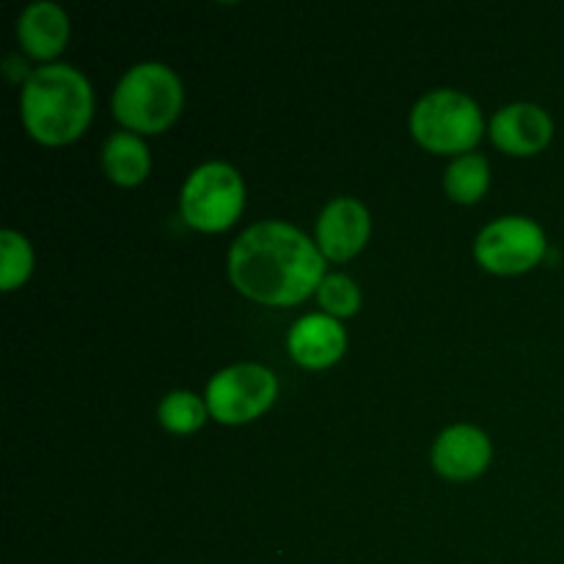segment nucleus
<instances>
[{
	"instance_id": "obj_1",
	"label": "nucleus",
	"mask_w": 564,
	"mask_h": 564,
	"mask_svg": "<svg viewBox=\"0 0 564 564\" xmlns=\"http://www.w3.org/2000/svg\"><path fill=\"white\" fill-rule=\"evenodd\" d=\"M226 268L240 295L273 308L297 306L308 295H317V286L328 275L314 237L279 218L242 229L231 242Z\"/></svg>"
},
{
	"instance_id": "obj_2",
	"label": "nucleus",
	"mask_w": 564,
	"mask_h": 564,
	"mask_svg": "<svg viewBox=\"0 0 564 564\" xmlns=\"http://www.w3.org/2000/svg\"><path fill=\"white\" fill-rule=\"evenodd\" d=\"M20 116L28 135L42 147H66L94 119V86L77 66L55 61L28 75L20 91Z\"/></svg>"
},
{
	"instance_id": "obj_3",
	"label": "nucleus",
	"mask_w": 564,
	"mask_h": 564,
	"mask_svg": "<svg viewBox=\"0 0 564 564\" xmlns=\"http://www.w3.org/2000/svg\"><path fill=\"white\" fill-rule=\"evenodd\" d=\"M110 108L124 130L158 135L180 119L185 108V86L163 61H138L116 83Z\"/></svg>"
},
{
	"instance_id": "obj_4",
	"label": "nucleus",
	"mask_w": 564,
	"mask_h": 564,
	"mask_svg": "<svg viewBox=\"0 0 564 564\" xmlns=\"http://www.w3.org/2000/svg\"><path fill=\"white\" fill-rule=\"evenodd\" d=\"M408 127L419 147L433 154L474 152L485 135V116L477 99L457 88H433L413 102Z\"/></svg>"
},
{
	"instance_id": "obj_5",
	"label": "nucleus",
	"mask_w": 564,
	"mask_h": 564,
	"mask_svg": "<svg viewBox=\"0 0 564 564\" xmlns=\"http://www.w3.org/2000/svg\"><path fill=\"white\" fill-rule=\"evenodd\" d=\"M246 209V180L224 160H207L187 174L180 191V213L191 229L218 235L231 229Z\"/></svg>"
},
{
	"instance_id": "obj_6",
	"label": "nucleus",
	"mask_w": 564,
	"mask_h": 564,
	"mask_svg": "<svg viewBox=\"0 0 564 564\" xmlns=\"http://www.w3.org/2000/svg\"><path fill=\"white\" fill-rule=\"evenodd\" d=\"M279 397V378L270 367L253 361L231 364L215 372L204 389L209 419L226 427L257 422L273 408Z\"/></svg>"
},
{
	"instance_id": "obj_7",
	"label": "nucleus",
	"mask_w": 564,
	"mask_h": 564,
	"mask_svg": "<svg viewBox=\"0 0 564 564\" xmlns=\"http://www.w3.org/2000/svg\"><path fill=\"white\" fill-rule=\"evenodd\" d=\"M549 253L545 229L529 215H501L485 224L474 240V259L496 275H521Z\"/></svg>"
},
{
	"instance_id": "obj_8",
	"label": "nucleus",
	"mask_w": 564,
	"mask_h": 564,
	"mask_svg": "<svg viewBox=\"0 0 564 564\" xmlns=\"http://www.w3.org/2000/svg\"><path fill=\"white\" fill-rule=\"evenodd\" d=\"M372 237V215L361 198L336 196L314 224V242L325 262H347L367 248Z\"/></svg>"
},
{
	"instance_id": "obj_9",
	"label": "nucleus",
	"mask_w": 564,
	"mask_h": 564,
	"mask_svg": "<svg viewBox=\"0 0 564 564\" xmlns=\"http://www.w3.org/2000/svg\"><path fill=\"white\" fill-rule=\"evenodd\" d=\"M430 460L444 479L468 482L488 471L490 460H494V441L477 424H449L433 441Z\"/></svg>"
},
{
	"instance_id": "obj_10",
	"label": "nucleus",
	"mask_w": 564,
	"mask_h": 564,
	"mask_svg": "<svg viewBox=\"0 0 564 564\" xmlns=\"http://www.w3.org/2000/svg\"><path fill=\"white\" fill-rule=\"evenodd\" d=\"M488 135L501 152L532 158L554 141V119L538 102H510L490 116Z\"/></svg>"
},
{
	"instance_id": "obj_11",
	"label": "nucleus",
	"mask_w": 564,
	"mask_h": 564,
	"mask_svg": "<svg viewBox=\"0 0 564 564\" xmlns=\"http://www.w3.org/2000/svg\"><path fill=\"white\" fill-rule=\"evenodd\" d=\"M286 352L303 369H328L347 352V330L341 319L325 312L303 314L286 330Z\"/></svg>"
},
{
	"instance_id": "obj_12",
	"label": "nucleus",
	"mask_w": 564,
	"mask_h": 564,
	"mask_svg": "<svg viewBox=\"0 0 564 564\" xmlns=\"http://www.w3.org/2000/svg\"><path fill=\"white\" fill-rule=\"evenodd\" d=\"M72 36V20L55 0H33L17 17V42L28 58L55 64Z\"/></svg>"
},
{
	"instance_id": "obj_13",
	"label": "nucleus",
	"mask_w": 564,
	"mask_h": 564,
	"mask_svg": "<svg viewBox=\"0 0 564 564\" xmlns=\"http://www.w3.org/2000/svg\"><path fill=\"white\" fill-rule=\"evenodd\" d=\"M99 160H102L105 176L119 187H138L152 174V152L147 141L130 130L110 132L102 143Z\"/></svg>"
},
{
	"instance_id": "obj_14",
	"label": "nucleus",
	"mask_w": 564,
	"mask_h": 564,
	"mask_svg": "<svg viewBox=\"0 0 564 564\" xmlns=\"http://www.w3.org/2000/svg\"><path fill=\"white\" fill-rule=\"evenodd\" d=\"M490 187V163L485 154L466 152L452 158L444 171V191L455 204H477Z\"/></svg>"
},
{
	"instance_id": "obj_15",
	"label": "nucleus",
	"mask_w": 564,
	"mask_h": 564,
	"mask_svg": "<svg viewBox=\"0 0 564 564\" xmlns=\"http://www.w3.org/2000/svg\"><path fill=\"white\" fill-rule=\"evenodd\" d=\"M209 408L204 397L191 389H174L160 400L158 422L171 435H191L207 424Z\"/></svg>"
},
{
	"instance_id": "obj_16",
	"label": "nucleus",
	"mask_w": 564,
	"mask_h": 564,
	"mask_svg": "<svg viewBox=\"0 0 564 564\" xmlns=\"http://www.w3.org/2000/svg\"><path fill=\"white\" fill-rule=\"evenodd\" d=\"M36 264L31 240L17 229L0 231V290L14 292L28 284Z\"/></svg>"
},
{
	"instance_id": "obj_17",
	"label": "nucleus",
	"mask_w": 564,
	"mask_h": 564,
	"mask_svg": "<svg viewBox=\"0 0 564 564\" xmlns=\"http://www.w3.org/2000/svg\"><path fill=\"white\" fill-rule=\"evenodd\" d=\"M317 303L325 314L345 319L361 308V286L347 273H328L317 286Z\"/></svg>"
}]
</instances>
